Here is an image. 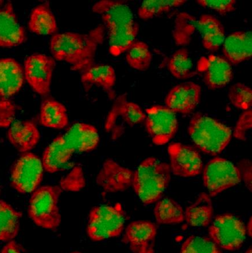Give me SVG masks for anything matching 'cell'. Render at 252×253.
<instances>
[{"label": "cell", "mask_w": 252, "mask_h": 253, "mask_svg": "<svg viewBox=\"0 0 252 253\" xmlns=\"http://www.w3.org/2000/svg\"><path fill=\"white\" fill-rule=\"evenodd\" d=\"M200 86L193 82H186L173 88L165 98L167 107L174 113L189 114L199 104Z\"/></svg>", "instance_id": "17"}, {"label": "cell", "mask_w": 252, "mask_h": 253, "mask_svg": "<svg viewBox=\"0 0 252 253\" xmlns=\"http://www.w3.org/2000/svg\"><path fill=\"white\" fill-rule=\"evenodd\" d=\"M125 220V213L120 204L94 208L89 215L88 236L95 242L119 236L124 229Z\"/></svg>", "instance_id": "6"}, {"label": "cell", "mask_w": 252, "mask_h": 253, "mask_svg": "<svg viewBox=\"0 0 252 253\" xmlns=\"http://www.w3.org/2000/svg\"><path fill=\"white\" fill-rule=\"evenodd\" d=\"M197 2L202 6L214 10L223 16L236 9L235 0H199Z\"/></svg>", "instance_id": "39"}, {"label": "cell", "mask_w": 252, "mask_h": 253, "mask_svg": "<svg viewBox=\"0 0 252 253\" xmlns=\"http://www.w3.org/2000/svg\"><path fill=\"white\" fill-rule=\"evenodd\" d=\"M181 253H222L210 238L192 236L183 243Z\"/></svg>", "instance_id": "35"}, {"label": "cell", "mask_w": 252, "mask_h": 253, "mask_svg": "<svg viewBox=\"0 0 252 253\" xmlns=\"http://www.w3.org/2000/svg\"><path fill=\"white\" fill-rule=\"evenodd\" d=\"M103 25L93 29L88 34L64 32L54 35L50 50L57 61L71 65V69L84 72L94 65L97 49L105 39Z\"/></svg>", "instance_id": "1"}, {"label": "cell", "mask_w": 252, "mask_h": 253, "mask_svg": "<svg viewBox=\"0 0 252 253\" xmlns=\"http://www.w3.org/2000/svg\"><path fill=\"white\" fill-rule=\"evenodd\" d=\"M189 133L199 149L212 156L220 154L232 138L229 126L201 113L191 119Z\"/></svg>", "instance_id": "4"}, {"label": "cell", "mask_w": 252, "mask_h": 253, "mask_svg": "<svg viewBox=\"0 0 252 253\" xmlns=\"http://www.w3.org/2000/svg\"><path fill=\"white\" fill-rule=\"evenodd\" d=\"M28 26L32 33L38 35L55 33L57 30L56 18L50 9L49 2L36 6L32 10Z\"/></svg>", "instance_id": "26"}, {"label": "cell", "mask_w": 252, "mask_h": 253, "mask_svg": "<svg viewBox=\"0 0 252 253\" xmlns=\"http://www.w3.org/2000/svg\"><path fill=\"white\" fill-rule=\"evenodd\" d=\"M156 221L160 224H175L184 220L183 209L177 202L170 198H164L158 202L154 209Z\"/></svg>", "instance_id": "30"}, {"label": "cell", "mask_w": 252, "mask_h": 253, "mask_svg": "<svg viewBox=\"0 0 252 253\" xmlns=\"http://www.w3.org/2000/svg\"><path fill=\"white\" fill-rule=\"evenodd\" d=\"M133 173L113 160L103 163L97 174L96 182L107 193L123 191L132 185Z\"/></svg>", "instance_id": "15"}, {"label": "cell", "mask_w": 252, "mask_h": 253, "mask_svg": "<svg viewBox=\"0 0 252 253\" xmlns=\"http://www.w3.org/2000/svg\"><path fill=\"white\" fill-rule=\"evenodd\" d=\"M239 169L245 183L248 189L252 191V162L249 160H243L239 164Z\"/></svg>", "instance_id": "41"}, {"label": "cell", "mask_w": 252, "mask_h": 253, "mask_svg": "<svg viewBox=\"0 0 252 253\" xmlns=\"http://www.w3.org/2000/svg\"><path fill=\"white\" fill-rule=\"evenodd\" d=\"M16 106L8 99L0 100V127L6 128L13 124Z\"/></svg>", "instance_id": "38"}, {"label": "cell", "mask_w": 252, "mask_h": 253, "mask_svg": "<svg viewBox=\"0 0 252 253\" xmlns=\"http://www.w3.org/2000/svg\"><path fill=\"white\" fill-rule=\"evenodd\" d=\"M171 170L174 175L181 177H193L200 174L203 162L195 148L174 143L168 147Z\"/></svg>", "instance_id": "13"}, {"label": "cell", "mask_w": 252, "mask_h": 253, "mask_svg": "<svg viewBox=\"0 0 252 253\" xmlns=\"http://www.w3.org/2000/svg\"><path fill=\"white\" fill-rule=\"evenodd\" d=\"M81 81L87 85H96L102 87L113 98V87L116 81L114 68L106 64H94L82 72Z\"/></svg>", "instance_id": "25"}, {"label": "cell", "mask_w": 252, "mask_h": 253, "mask_svg": "<svg viewBox=\"0 0 252 253\" xmlns=\"http://www.w3.org/2000/svg\"><path fill=\"white\" fill-rule=\"evenodd\" d=\"M223 52L234 64L250 60L252 56V32H237L229 35L225 40Z\"/></svg>", "instance_id": "21"}, {"label": "cell", "mask_w": 252, "mask_h": 253, "mask_svg": "<svg viewBox=\"0 0 252 253\" xmlns=\"http://www.w3.org/2000/svg\"><path fill=\"white\" fill-rule=\"evenodd\" d=\"M210 239L224 250L238 251L246 240L247 228L244 223L230 214L219 215L210 227Z\"/></svg>", "instance_id": "7"}, {"label": "cell", "mask_w": 252, "mask_h": 253, "mask_svg": "<svg viewBox=\"0 0 252 253\" xmlns=\"http://www.w3.org/2000/svg\"><path fill=\"white\" fill-rule=\"evenodd\" d=\"M245 253H252V248L248 249V250Z\"/></svg>", "instance_id": "43"}, {"label": "cell", "mask_w": 252, "mask_h": 253, "mask_svg": "<svg viewBox=\"0 0 252 253\" xmlns=\"http://www.w3.org/2000/svg\"><path fill=\"white\" fill-rule=\"evenodd\" d=\"M168 69L174 77L179 79L192 78L193 63L186 49H181L172 55L168 64Z\"/></svg>", "instance_id": "34"}, {"label": "cell", "mask_w": 252, "mask_h": 253, "mask_svg": "<svg viewBox=\"0 0 252 253\" xmlns=\"http://www.w3.org/2000/svg\"><path fill=\"white\" fill-rule=\"evenodd\" d=\"M146 119L139 105L128 102L125 95L118 97L108 114L105 124L106 131L110 133L111 138L116 140L120 138L118 127L120 122L131 126L141 124ZM123 126V125H122Z\"/></svg>", "instance_id": "12"}, {"label": "cell", "mask_w": 252, "mask_h": 253, "mask_svg": "<svg viewBox=\"0 0 252 253\" xmlns=\"http://www.w3.org/2000/svg\"><path fill=\"white\" fill-rule=\"evenodd\" d=\"M186 1L185 0H147L140 5L139 15L143 20H149L173 8H178Z\"/></svg>", "instance_id": "32"}, {"label": "cell", "mask_w": 252, "mask_h": 253, "mask_svg": "<svg viewBox=\"0 0 252 253\" xmlns=\"http://www.w3.org/2000/svg\"><path fill=\"white\" fill-rule=\"evenodd\" d=\"M0 253H26L24 249L21 246L13 240L8 242V243L3 247Z\"/></svg>", "instance_id": "42"}, {"label": "cell", "mask_w": 252, "mask_h": 253, "mask_svg": "<svg viewBox=\"0 0 252 253\" xmlns=\"http://www.w3.org/2000/svg\"><path fill=\"white\" fill-rule=\"evenodd\" d=\"M170 179V166L155 158H149L140 164L133 173L132 184L143 203L150 205L159 200Z\"/></svg>", "instance_id": "3"}, {"label": "cell", "mask_w": 252, "mask_h": 253, "mask_svg": "<svg viewBox=\"0 0 252 253\" xmlns=\"http://www.w3.org/2000/svg\"><path fill=\"white\" fill-rule=\"evenodd\" d=\"M62 190L59 186H45L36 190L30 199L28 214L36 225L55 230L61 223L58 202Z\"/></svg>", "instance_id": "5"}, {"label": "cell", "mask_w": 252, "mask_h": 253, "mask_svg": "<svg viewBox=\"0 0 252 253\" xmlns=\"http://www.w3.org/2000/svg\"><path fill=\"white\" fill-rule=\"evenodd\" d=\"M157 229L150 221L138 220L129 224L122 239L133 253H154Z\"/></svg>", "instance_id": "16"}, {"label": "cell", "mask_w": 252, "mask_h": 253, "mask_svg": "<svg viewBox=\"0 0 252 253\" xmlns=\"http://www.w3.org/2000/svg\"><path fill=\"white\" fill-rule=\"evenodd\" d=\"M198 28V21L195 17L187 13H181L176 17L173 36L178 45L189 44L192 36Z\"/></svg>", "instance_id": "31"}, {"label": "cell", "mask_w": 252, "mask_h": 253, "mask_svg": "<svg viewBox=\"0 0 252 253\" xmlns=\"http://www.w3.org/2000/svg\"><path fill=\"white\" fill-rule=\"evenodd\" d=\"M63 135L72 149L78 153L95 150L100 142L98 130L85 123H77L71 126Z\"/></svg>", "instance_id": "19"}, {"label": "cell", "mask_w": 252, "mask_h": 253, "mask_svg": "<svg viewBox=\"0 0 252 253\" xmlns=\"http://www.w3.org/2000/svg\"><path fill=\"white\" fill-rule=\"evenodd\" d=\"M252 111L250 109L241 115L234 132V136L237 139L246 140L248 132L252 129Z\"/></svg>", "instance_id": "40"}, {"label": "cell", "mask_w": 252, "mask_h": 253, "mask_svg": "<svg viewBox=\"0 0 252 253\" xmlns=\"http://www.w3.org/2000/svg\"><path fill=\"white\" fill-rule=\"evenodd\" d=\"M74 153L63 135L57 136L43 154V168L50 173L60 171L67 165Z\"/></svg>", "instance_id": "20"}, {"label": "cell", "mask_w": 252, "mask_h": 253, "mask_svg": "<svg viewBox=\"0 0 252 253\" xmlns=\"http://www.w3.org/2000/svg\"><path fill=\"white\" fill-rule=\"evenodd\" d=\"M86 180L84 171L80 166H76L60 181L62 190L77 192L85 186Z\"/></svg>", "instance_id": "37"}, {"label": "cell", "mask_w": 252, "mask_h": 253, "mask_svg": "<svg viewBox=\"0 0 252 253\" xmlns=\"http://www.w3.org/2000/svg\"><path fill=\"white\" fill-rule=\"evenodd\" d=\"M92 10L99 14L106 29L111 55L117 57L127 51L138 35L139 25L127 3L123 1L102 0L96 2Z\"/></svg>", "instance_id": "2"}, {"label": "cell", "mask_w": 252, "mask_h": 253, "mask_svg": "<svg viewBox=\"0 0 252 253\" xmlns=\"http://www.w3.org/2000/svg\"><path fill=\"white\" fill-rule=\"evenodd\" d=\"M26 39V31L18 20L12 2L0 0V47L14 48Z\"/></svg>", "instance_id": "14"}, {"label": "cell", "mask_w": 252, "mask_h": 253, "mask_svg": "<svg viewBox=\"0 0 252 253\" xmlns=\"http://www.w3.org/2000/svg\"><path fill=\"white\" fill-rule=\"evenodd\" d=\"M71 253H82L81 252H72Z\"/></svg>", "instance_id": "44"}, {"label": "cell", "mask_w": 252, "mask_h": 253, "mask_svg": "<svg viewBox=\"0 0 252 253\" xmlns=\"http://www.w3.org/2000/svg\"><path fill=\"white\" fill-rule=\"evenodd\" d=\"M203 178L204 185L211 197L237 185L242 179L238 168L219 158L208 163L204 169Z\"/></svg>", "instance_id": "8"}, {"label": "cell", "mask_w": 252, "mask_h": 253, "mask_svg": "<svg viewBox=\"0 0 252 253\" xmlns=\"http://www.w3.org/2000/svg\"><path fill=\"white\" fill-rule=\"evenodd\" d=\"M204 81L211 89L224 87L232 81L233 74L228 60L219 56L210 55L206 59Z\"/></svg>", "instance_id": "23"}, {"label": "cell", "mask_w": 252, "mask_h": 253, "mask_svg": "<svg viewBox=\"0 0 252 253\" xmlns=\"http://www.w3.org/2000/svg\"><path fill=\"white\" fill-rule=\"evenodd\" d=\"M43 166L37 155L27 153L20 157L13 166L12 185L21 194L33 192L42 182Z\"/></svg>", "instance_id": "10"}, {"label": "cell", "mask_w": 252, "mask_h": 253, "mask_svg": "<svg viewBox=\"0 0 252 253\" xmlns=\"http://www.w3.org/2000/svg\"><path fill=\"white\" fill-rule=\"evenodd\" d=\"M152 59L149 45L143 42H134L128 49L126 55L129 66L141 71H145L150 67Z\"/></svg>", "instance_id": "33"}, {"label": "cell", "mask_w": 252, "mask_h": 253, "mask_svg": "<svg viewBox=\"0 0 252 253\" xmlns=\"http://www.w3.org/2000/svg\"><path fill=\"white\" fill-rule=\"evenodd\" d=\"M148 133L156 145H163L174 136L178 128L175 113L167 107L154 106L146 110Z\"/></svg>", "instance_id": "11"}, {"label": "cell", "mask_w": 252, "mask_h": 253, "mask_svg": "<svg viewBox=\"0 0 252 253\" xmlns=\"http://www.w3.org/2000/svg\"><path fill=\"white\" fill-rule=\"evenodd\" d=\"M212 214L213 208L210 197L202 193L195 203L187 208L185 218L190 226L206 227L210 223Z\"/></svg>", "instance_id": "28"}, {"label": "cell", "mask_w": 252, "mask_h": 253, "mask_svg": "<svg viewBox=\"0 0 252 253\" xmlns=\"http://www.w3.org/2000/svg\"><path fill=\"white\" fill-rule=\"evenodd\" d=\"M21 212L0 201V241L9 242L16 237L20 229Z\"/></svg>", "instance_id": "29"}, {"label": "cell", "mask_w": 252, "mask_h": 253, "mask_svg": "<svg viewBox=\"0 0 252 253\" xmlns=\"http://www.w3.org/2000/svg\"><path fill=\"white\" fill-rule=\"evenodd\" d=\"M40 122L48 128L62 129L66 127L68 124L66 108L53 99H46L42 104Z\"/></svg>", "instance_id": "27"}, {"label": "cell", "mask_w": 252, "mask_h": 253, "mask_svg": "<svg viewBox=\"0 0 252 253\" xmlns=\"http://www.w3.org/2000/svg\"><path fill=\"white\" fill-rule=\"evenodd\" d=\"M198 28L202 37V44L208 50L216 51L224 42V28L215 17L210 14H203L198 21Z\"/></svg>", "instance_id": "24"}, {"label": "cell", "mask_w": 252, "mask_h": 253, "mask_svg": "<svg viewBox=\"0 0 252 253\" xmlns=\"http://www.w3.org/2000/svg\"><path fill=\"white\" fill-rule=\"evenodd\" d=\"M8 138L14 147L21 152L33 149L40 139V133L34 123L14 122L8 131Z\"/></svg>", "instance_id": "22"}, {"label": "cell", "mask_w": 252, "mask_h": 253, "mask_svg": "<svg viewBox=\"0 0 252 253\" xmlns=\"http://www.w3.org/2000/svg\"><path fill=\"white\" fill-rule=\"evenodd\" d=\"M55 66L53 58L44 54L35 53L27 57L24 62L25 79L34 92L43 96L49 95Z\"/></svg>", "instance_id": "9"}, {"label": "cell", "mask_w": 252, "mask_h": 253, "mask_svg": "<svg viewBox=\"0 0 252 253\" xmlns=\"http://www.w3.org/2000/svg\"><path fill=\"white\" fill-rule=\"evenodd\" d=\"M24 81L23 68L16 60L0 59V99H8L19 92Z\"/></svg>", "instance_id": "18"}, {"label": "cell", "mask_w": 252, "mask_h": 253, "mask_svg": "<svg viewBox=\"0 0 252 253\" xmlns=\"http://www.w3.org/2000/svg\"><path fill=\"white\" fill-rule=\"evenodd\" d=\"M229 97L233 106L241 110L248 111L252 107V89L246 85L236 84L232 86L229 89Z\"/></svg>", "instance_id": "36"}]
</instances>
